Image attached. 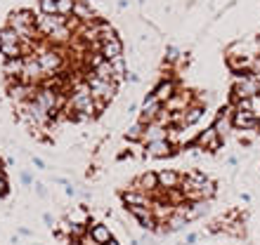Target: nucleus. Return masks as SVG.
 <instances>
[{
  "label": "nucleus",
  "mask_w": 260,
  "mask_h": 245,
  "mask_svg": "<svg viewBox=\"0 0 260 245\" xmlns=\"http://www.w3.org/2000/svg\"><path fill=\"white\" fill-rule=\"evenodd\" d=\"M69 109L74 111V113H85V116H90V113H95V99H92V92H90L88 83L83 80L78 83L74 88V92H71V97H69Z\"/></svg>",
  "instance_id": "nucleus-1"
},
{
  "label": "nucleus",
  "mask_w": 260,
  "mask_h": 245,
  "mask_svg": "<svg viewBox=\"0 0 260 245\" xmlns=\"http://www.w3.org/2000/svg\"><path fill=\"white\" fill-rule=\"evenodd\" d=\"M85 83H88L90 92H92V99H95L97 109H102L104 104L111 102L114 95H116V83L114 80H102V78H97L95 73H90L88 78H85Z\"/></svg>",
  "instance_id": "nucleus-2"
},
{
  "label": "nucleus",
  "mask_w": 260,
  "mask_h": 245,
  "mask_svg": "<svg viewBox=\"0 0 260 245\" xmlns=\"http://www.w3.org/2000/svg\"><path fill=\"white\" fill-rule=\"evenodd\" d=\"M17 33L21 35V40H34V33H36V19L34 14L26 12V10H19V12H12L10 14V24Z\"/></svg>",
  "instance_id": "nucleus-3"
},
{
  "label": "nucleus",
  "mask_w": 260,
  "mask_h": 245,
  "mask_svg": "<svg viewBox=\"0 0 260 245\" xmlns=\"http://www.w3.org/2000/svg\"><path fill=\"white\" fill-rule=\"evenodd\" d=\"M234 99H251L253 95H260V78L253 73H237V80H234L232 88Z\"/></svg>",
  "instance_id": "nucleus-4"
},
{
  "label": "nucleus",
  "mask_w": 260,
  "mask_h": 245,
  "mask_svg": "<svg viewBox=\"0 0 260 245\" xmlns=\"http://www.w3.org/2000/svg\"><path fill=\"white\" fill-rule=\"evenodd\" d=\"M43 68H41V61L36 55H26L24 57V66H21V83H31V85H38L43 80Z\"/></svg>",
  "instance_id": "nucleus-5"
},
{
  "label": "nucleus",
  "mask_w": 260,
  "mask_h": 245,
  "mask_svg": "<svg viewBox=\"0 0 260 245\" xmlns=\"http://www.w3.org/2000/svg\"><path fill=\"white\" fill-rule=\"evenodd\" d=\"M194 144H197L201 151H218L220 146H222V137L213 128H208V130H201V132L194 137Z\"/></svg>",
  "instance_id": "nucleus-6"
},
{
  "label": "nucleus",
  "mask_w": 260,
  "mask_h": 245,
  "mask_svg": "<svg viewBox=\"0 0 260 245\" xmlns=\"http://www.w3.org/2000/svg\"><path fill=\"white\" fill-rule=\"evenodd\" d=\"M161 111H164V104L158 102V99H156L154 95H149L147 99H144L142 111H140V118H137V120L142 123V125H149V123L156 120Z\"/></svg>",
  "instance_id": "nucleus-7"
},
{
  "label": "nucleus",
  "mask_w": 260,
  "mask_h": 245,
  "mask_svg": "<svg viewBox=\"0 0 260 245\" xmlns=\"http://www.w3.org/2000/svg\"><path fill=\"white\" fill-rule=\"evenodd\" d=\"M34 102L38 104V106H43L45 111H50V113H52V118H55L57 111H59V106H57V92H55V90H50V88H43V85L36 90Z\"/></svg>",
  "instance_id": "nucleus-8"
},
{
  "label": "nucleus",
  "mask_w": 260,
  "mask_h": 245,
  "mask_svg": "<svg viewBox=\"0 0 260 245\" xmlns=\"http://www.w3.org/2000/svg\"><path fill=\"white\" fill-rule=\"evenodd\" d=\"M36 57L41 61L43 73H57V71L62 68V55H59L57 50H41Z\"/></svg>",
  "instance_id": "nucleus-9"
},
{
  "label": "nucleus",
  "mask_w": 260,
  "mask_h": 245,
  "mask_svg": "<svg viewBox=\"0 0 260 245\" xmlns=\"http://www.w3.org/2000/svg\"><path fill=\"white\" fill-rule=\"evenodd\" d=\"M64 24H67V19H64L62 14H41V17L36 19V31L50 35L55 28L64 26Z\"/></svg>",
  "instance_id": "nucleus-10"
},
{
  "label": "nucleus",
  "mask_w": 260,
  "mask_h": 245,
  "mask_svg": "<svg viewBox=\"0 0 260 245\" xmlns=\"http://www.w3.org/2000/svg\"><path fill=\"white\" fill-rule=\"evenodd\" d=\"M232 125L237 130H258L260 118L255 116L253 111H234Z\"/></svg>",
  "instance_id": "nucleus-11"
},
{
  "label": "nucleus",
  "mask_w": 260,
  "mask_h": 245,
  "mask_svg": "<svg viewBox=\"0 0 260 245\" xmlns=\"http://www.w3.org/2000/svg\"><path fill=\"white\" fill-rule=\"evenodd\" d=\"M158 189V177H156V172H142L140 177L133 182V191H144V193H154V191Z\"/></svg>",
  "instance_id": "nucleus-12"
},
{
  "label": "nucleus",
  "mask_w": 260,
  "mask_h": 245,
  "mask_svg": "<svg viewBox=\"0 0 260 245\" xmlns=\"http://www.w3.org/2000/svg\"><path fill=\"white\" fill-rule=\"evenodd\" d=\"M173 146L168 139H158V142H149L147 144V149H144V153H147V158H166L173 153Z\"/></svg>",
  "instance_id": "nucleus-13"
},
{
  "label": "nucleus",
  "mask_w": 260,
  "mask_h": 245,
  "mask_svg": "<svg viewBox=\"0 0 260 245\" xmlns=\"http://www.w3.org/2000/svg\"><path fill=\"white\" fill-rule=\"evenodd\" d=\"M156 177H158V189H161V191L178 189L180 182H182V177H180L178 170H158Z\"/></svg>",
  "instance_id": "nucleus-14"
},
{
  "label": "nucleus",
  "mask_w": 260,
  "mask_h": 245,
  "mask_svg": "<svg viewBox=\"0 0 260 245\" xmlns=\"http://www.w3.org/2000/svg\"><path fill=\"white\" fill-rule=\"evenodd\" d=\"M158 139H168V130L166 125H161L158 120L144 125V135H142V142L149 144V142H158Z\"/></svg>",
  "instance_id": "nucleus-15"
},
{
  "label": "nucleus",
  "mask_w": 260,
  "mask_h": 245,
  "mask_svg": "<svg viewBox=\"0 0 260 245\" xmlns=\"http://www.w3.org/2000/svg\"><path fill=\"white\" fill-rule=\"evenodd\" d=\"M71 14L83 24H92V19H95V10H92V5H88V0H74V12Z\"/></svg>",
  "instance_id": "nucleus-16"
},
{
  "label": "nucleus",
  "mask_w": 260,
  "mask_h": 245,
  "mask_svg": "<svg viewBox=\"0 0 260 245\" xmlns=\"http://www.w3.org/2000/svg\"><path fill=\"white\" fill-rule=\"evenodd\" d=\"M88 236L95 240L97 245H107L111 238H114V233H111V229L107 224H92V226H88Z\"/></svg>",
  "instance_id": "nucleus-17"
},
{
  "label": "nucleus",
  "mask_w": 260,
  "mask_h": 245,
  "mask_svg": "<svg viewBox=\"0 0 260 245\" xmlns=\"http://www.w3.org/2000/svg\"><path fill=\"white\" fill-rule=\"evenodd\" d=\"M175 92H178V88H175V83H173L171 78H164V80H161V83L156 85V88H154V92H151V95L156 97V99H158L161 104H166L173 95H175Z\"/></svg>",
  "instance_id": "nucleus-18"
},
{
  "label": "nucleus",
  "mask_w": 260,
  "mask_h": 245,
  "mask_svg": "<svg viewBox=\"0 0 260 245\" xmlns=\"http://www.w3.org/2000/svg\"><path fill=\"white\" fill-rule=\"evenodd\" d=\"M100 55L104 57V59H121L123 57V45H121V40H109V43H100Z\"/></svg>",
  "instance_id": "nucleus-19"
},
{
  "label": "nucleus",
  "mask_w": 260,
  "mask_h": 245,
  "mask_svg": "<svg viewBox=\"0 0 260 245\" xmlns=\"http://www.w3.org/2000/svg\"><path fill=\"white\" fill-rule=\"evenodd\" d=\"M189 104H192V95H189V92H175V95L166 102V106H168V111H185Z\"/></svg>",
  "instance_id": "nucleus-20"
},
{
  "label": "nucleus",
  "mask_w": 260,
  "mask_h": 245,
  "mask_svg": "<svg viewBox=\"0 0 260 245\" xmlns=\"http://www.w3.org/2000/svg\"><path fill=\"white\" fill-rule=\"evenodd\" d=\"M201 116H204V106L201 104H189L185 111H182V125H194V123L201 120Z\"/></svg>",
  "instance_id": "nucleus-21"
},
{
  "label": "nucleus",
  "mask_w": 260,
  "mask_h": 245,
  "mask_svg": "<svg viewBox=\"0 0 260 245\" xmlns=\"http://www.w3.org/2000/svg\"><path fill=\"white\" fill-rule=\"evenodd\" d=\"M21 66H24V57L5 59V64H3V73H5V78H19V75H21Z\"/></svg>",
  "instance_id": "nucleus-22"
},
{
  "label": "nucleus",
  "mask_w": 260,
  "mask_h": 245,
  "mask_svg": "<svg viewBox=\"0 0 260 245\" xmlns=\"http://www.w3.org/2000/svg\"><path fill=\"white\" fill-rule=\"evenodd\" d=\"M123 203L125 205H151L149 200V193H144V191H125L123 193Z\"/></svg>",
  "instance_id": "nucleus-23"
},
{
  "label": "nucleus",
  "mask_w": 260,
  "mask_h": 245,
  "mask_svg": "<svg viewBox=\"0 0 260 245\" xmlns=\"http://www.w3.org/2000/svg\"><path fill=\"white\" fill-rule=\"evenodd\" d=\"M95 28H97V43L116 40V31H114V26H111V24H107V21H97Z\"/></svg>",
  "instance_id": "nucleus-24"
},
{
  "label": "nucleus",
  "mask_w": 260,
  "mask_h": 245,
  "mask_svg": "<svg viewBox=\"0 0 260 245\" xmlns=\"http://www.w3.org/2000/svg\"><path fill=\"white\" fill-rule=\"evenodd\" d=\"M92 73H95L97 78H102V80H114V61L102 59L95 68H92Z\"/></svg>",
  "instance_id": "nucleus-25"
},
{
  "label": "nucleus",
  "mask_w": 260,
  "mask_h": 245,
  "mask_svg": "<svg viewBox=\"0 0 260 245\" xmlns=\"http://www.w3.org/2000/svg\"><path fill=\"white\" fill-rule=\"evenodd\" d=\"M0 45H21V35L12 26L0 28Z\"/></svg>",
  "instance_id": "nucleus-26"
},
{
  "label": "nucleus",
  "mask_w": 260,
  "mask_h": 245,
  "mask_svg": "<svg viewBox=\"0 0 260 245\" xmlns=\"http://www.w3.org/2000/svg\"><path fill=\"white\" fill-rule=\"evenodd\" d=\"M232 128H234L232 118H227V116H218V118H215V123H213V130H215L220 137H227Z\"/></svg>",
  "instance_id": "nucleus-27"
},
{
  "label": "nucleus",
  "mask_w": 260,
  "mask_h": 245,
  "mask_svg": "<svg viewBox=\"0 0 260 245\" xmlns=\"http://www.w3.org/2000/svg\"><path fill=\"white\" fill-rule=\"evenodd\" d=\"M142 135H144V125L140 120H135L128 130H125V137H128L130 142H140V139H142Z\"/></svg>",
  "instance_id": "nucleus-28"
},
{
  "label": "nucleus",
  "mask_w": 260,
  "mask_h": 245,
  "mask_svg": "<svg viewBox=\"0 0 260 245\" xmlns=\"http://www.w3.org/2000/svg\"><path fill=\"white\" fill-rule=\"evenodd\" d=\"M69 38H71V28L64 24V26L55 28L52 33H50V40L52 43H69Z\"/></svg>",
  "instance_id": "nucleus-29"
},
{
  "label": "nucleus",
  "mask_w": 260,
  "mask_h": 245,
  "mask_svg": "<svg viewBox=\"0 0 260 245\" xmlns=\"http://www.w3.org/2000/svg\"><path fill=\"white\" fill-rule=\"evenodd\" d=\"M125 73H128V68H125L123 57H121V59H114V83H121L125 78Z\"/></svg>",
  "instance_id": "nucleus-30"
},
{
  "label": "nucleus",
  "mask_w": 260,
  "mask_h": 245,
  "mask_svg": "<svg viewBox=\"0 0 260 245\" xmlns=\"http://www.w3.org/2000/svg\"><path fill=\"white\" fill-rule=\"evenodd\" d=\"M213 196H215V182L206 179V182L201 184V200H211Z\"/></svg>",
  "instance_id": "nucleus-31"
},
{
  "label": "nucleus",
  "mask_w": 260,
  "mask_h": 245,
  "mask_svg": "<svg viewBox=\"0 0 260 245\" xmlns=\"http://www.w3.org/2000/svg\"><path fill=\"white\" fill-rule=\"evenodd\" d=\"M41 14H57V0H38Z\"/></svg>",
  "instance_id": "nucleus-32"
},
{
  "label": "nucleus",
  "mask_w": 260,
  "mask_h": 245,
  "mask_svg": "<svg viewBox=\"0 0 260 245\" xmlns=\"http://www.w3.org/2000/svg\"><path fill=\"white\" fill-rule=\"evenodd\" d=\"M71 12H74V0H57V14L69 17Z\"/></svg>",
  "instance_id": "nucleus-33"
},
{
  "label": "nucleus",
  "mask_w": 260,
  "mask_h": 245,
  "mask_svg": "<svg viewBox=\"0 0 260 245\" xmlns=\"http://www.w3.org/2000/svg\"><path fill=\"white\" fill-rule=\"evenodd\" d=\"M180 52L178 48H166V64H175V61H180Z\"/></svg>",
  "instance_id": "nucleus-34"
},
{
  "label": "nucleus",
  "mask_w": 260,
  "mask_h": 245,
  "mask_svg": "<svg viewBox=\"0 0 260 245\" xmlns=\"http://www.w3.org/2000/svg\"><path fill=\"white\" fill-rule=\"evenodd\" d=\"M251 111H253L255 116L260 118V95H253V97H251Z\"/></svg>",
  "instance_id": "nucleus-35"
},
{
  "label": "nucleus",
  "mask_w": 260,
  "mask_h": 245,
  "mask_svg": "<svg viewBox=\"0 0 260 245\" xmlns=\"http://www.w3.org/2000/svg\"><path fill=\"white\" fill-rule=\"evenodd\" d=\"M7 191H10V184H7L5 175L0 172V198H3V196H7Z\"/></svg>",
  "instance_id": "nucleus-36"
},
{
  "label": "nucleus",
  "mask_w": 260,
  "mask_h": 245,
  "mask_svg": "<svg viewBox=\"0 0 260 245\" xmlns=\"http://www.w3.org/2000/svg\"><path fill=\"white\" fill-rule=\"evenodd\" d=\"M125 78H128L130 83H137V80H140V75H137V73H125Z\"/></svg>",
  "instance_id": "nucleus-37"
},
{
  "label": "nucleus",
  "mask_w": 260,
  "mask_h": 245,
  "mask_svg": "<svg viewBox=\"0 0 260 245\" xmlns=\"http://www.w3.org/2000/svg\"><path fill=\"white\" fill-rule=\"evenodd\" d=\"M36 191H38V196H45V186H43L41 182L36 184Z\"/></svg>",
  "instance_id": "nucleus-38"
},
{
  "label": "nucleus",
  "mask_w": 260,
  "mask_h": 245,
  "mask_svg": "<svg viewBox=\"0 0 260 245\" xmlns=\"http://www.w3.org/2000/svg\"><path fill=\"white\" fill-rule=\"evenodd\" d=\"M34 165H36V168H41V170H43V168H45V163H43L41 158H34Z\"/></svg>",
  "instance_id": "nucleus-39"
},
{
  "label": "nucleus",
  "mask_w": 260,
  "mask_h": 245,
  "mask_svg": "<svg viewBox=\"0 0 260 245\" xmlns=\"http://www.w3.org/2000/svg\"><path fill=\"white\" fill-rule=\"evenodd\" d=\"M21 182H24V184H31V175H28V172H24V175H21Z\"/></svg>",
  "instance_id": "nucleus-40"
},
{
  "label": "nucleus",
  "mask_w": 260,
  "mask_h": 245,
  "mask_svg": "<svg viewBox=\"0 0 260 245\" xmlns=\"http://www.w3.org/2000/svg\"><path fill=\"white\" fill-rule=\"evenodd\" d=\"M187 243H197V233H189V236H187Z\"/></svg>",
  "instance_id": "nucleus-41"
},
{
  "label": "nucleus",
  "mask_w": 260,
  "mask_h": 245,
  "mask_svg": "<svg viewBox=\"0 0 260 245\" xmlns=\"http://www.w3.org/2000/svg\"><path fill=\"white\" fill-rule=\"evenodd\" d=\"M5 170V160H3V158H0V172Z\"/></svg>",
  "instance_id": "nucleus-42"
},
{
  "label": "nucleus",
  "mask_w": 260,
  "mask_h": 245,
  "mask_svg": "<svg viewBox=\"0 0 260 245\" xmlns=\"http://www.w3.org/2000/svg\"><path fill=\"white\" fill-rule=\"evenodd\" d=\"M107 245H118V243H116V240H114V238H111V240H109V243H107Z\"/></svg>",
  "instance_id": "nucleus-43"
},
{
  "label": "nucleus",
  "mask_w": 260,
  "mask_h": 245,
  "mask_svg": "<svg viewBox=\"0 0 260 245\" xmlns=\"http://www.w3.org/2000/svg\"><path fill=\"white\" fill-rule=\"evenodd\" d=\"M258 130H260V125H258Z\"/></svg>",
  "instance_id": "nucleus-44"
}]
</instances>
